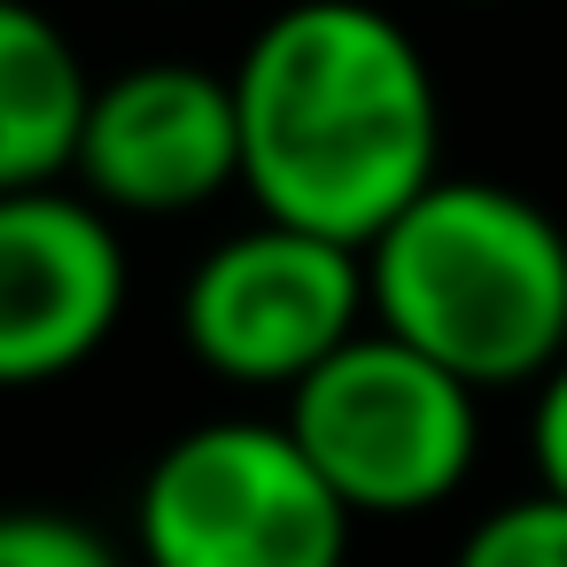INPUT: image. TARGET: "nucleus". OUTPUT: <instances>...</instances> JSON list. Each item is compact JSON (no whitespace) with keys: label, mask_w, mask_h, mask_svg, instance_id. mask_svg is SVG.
Masks as SVG:
<instances>
[{"label":"nucleus","mask_w":567,"mask_h":567,"mask_svg":"<svg viewBox=\"0 0 567 567\" xmlns=\"http://www.w3.org/2000/svg\"><path fill=\"white\" fill-rule=\"evenodd\" d=\"M241 187L272 226L373 249L443 179V102L373 0H288L234 63Z\"/></svg>","instance_id":"1"},{"label":"nucleus","mask_w":567,"mask_h":567,"mask_svg":"<svg viewBox=\"0 0 567 567\" xmlns=\"http://www.w3.org/2000/svg\"><path fill=\"white\" fill-rule=\"evenodd\" d=\"M133 265L110 226L71 187L0 195V389H48L79 373L125 319Z\"/></svg>","instance_id":"6"},{"label":"nucleus","mask_w":567,"mask_h":567,"mask_svg":"<svg viewBox=\"0 0 567 567\" xmlns=\"http://www.w3.org/2000/svg\"><path fill=\"white\" fill-rule=\"evenodd\" d=\"M0 567H125L117 544L102 528H86L79 513H40V505H9L0 513Z\"/></svg>","instance_id":"10"},{"label":"nucleus","mask_w":567,"mask_h":567,"mask_svg":"<svg viewBox=\"0 0 567 567\" xmlns=\"http://www.w3.org/2000/svg\"><path fill=\"white\" fill-rule=\"evenodd\" d=\"M133 551L141 567H342L350 513L280 420H203L148 458Z\"/></svg>","instance_id":"4"},{"label":"nucleus","mask_w":567,"mask_h":567,"mask_svg":"<svg viewBox=\"0 0 567 567\" xmlns=\"http://www.w3.org/2000/svg\"><path fill=\"white\" fill-rule=\"evenodd\" d=\"M79 195L125 218H179L218 203L241 179L234 79L195 63H133L94 86L79 164Z\"/></svg>","instance_id":"7"},{"label":"nucleus","mask_w":567,"mask_h":567,"mask_svg":"<svg viewBox=\"0 0 567 567\" xmlns=\"http://www.w3.org/2000/svg\"><path fill=\"white\" fill-rule=\"evenodd\" d=\"M528 458H536V489L567 505V358L536 381V420H528Z\"/></svg>","instance_id":"11"},{"label":"nucleus","mask_w":567,"mask_h":567,"mask_svg":"<svg viewBox=\"0 0 567 567\" xmlns=\"http://www.w3.org/2000/svg\"><path fill=\"white\" fill-rule=\"evenodd\" d=\"M94 79L71 48V32L32 9V0H0V195L63 187L79 164Z\"/></svg>","instance_id":"8"},{"label":"nucleus","mask_w":567,"mask_h":567,"mask_svg":"<svg viewBox=\"0 0 567 567\" xmlns=\"http://www.w3.org/2000/svg\"><path fill=\"white\" fill-rule=\"evenodd\" d=\"M365 303L474 396L544 381L567 358V234L544 203L443 172L365 249Z\"/></svg>","instance_id":"2"},{"label":"nucleus","mask_w":567,"mask_h":567,"mask_svg":"<svg viewBox=\"0 0 567 567\" xmlns=\"http://www.w3.org/2000/svg\"><path fill=\"white\" fill-rule=\"evenodd\" d=\"M365 319V257L319 234L257 218L226 234L179 296V334L203 373L234 389H296L311 381Z\"/></svg>","instance_id":"5"},{"label":"nucleus","mask_w":567,"mask_h":567,"mask_svg":"<svg viewBox=\"0 0 567 567\" xmlns=\"http://www.w3.org/2000/svg\"><path fill=\"white\" fill-rule=\"evenodd\" d=\"M296 451L342 497L350 520H404L458 497L482 451L474 389L404 350L396 334H350L311 381L288 389Z\"/></svg>","instance_id":"3"},{"label":"nucleus","mask_w":567,"mask_h":567,"mask_svg":"<svg viewBox=\"0 0 567 567\" xmlns=\"http://www.w3.org/2000/svg\"><path fill=\"white\" fill-rule=\"evenodd\" d=\"M451 567H567V505L536 489V497L482 513Z\"/></svg>","instance_id":"9"}]
</instances>
